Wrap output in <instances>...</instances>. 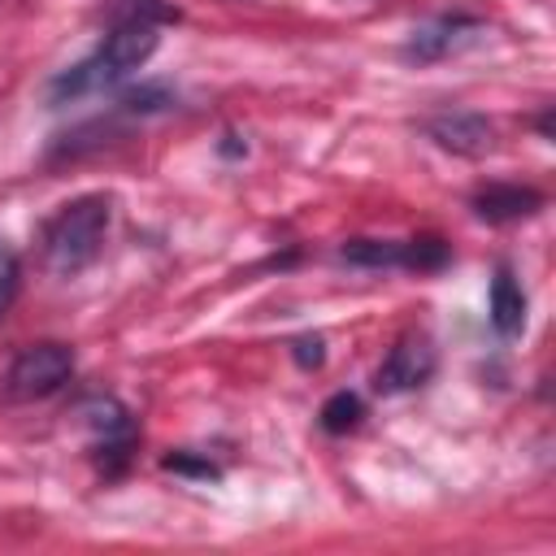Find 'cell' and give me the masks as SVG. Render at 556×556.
<instances>
[{
    "mask_svg": "<svg viewBox=\"0 0 556 556\" xmlns=\"http://www.w3.org/2000/svg\"><path fill=\"white\" fill-rule=\"evenodd\" d=\"M491 326L500 334H521V326H526V291L508 265H500L491 278Z\"/></svg>",
    "mask_w": 556,
    "mask_h": 556,
    "instance_id": "cell-8",
    "label": "cell"
},
{
    "mask_svg": "<svg viewBox=\"0 0 556 556\" xmlns=\"http://www.w3.org/2000/svg\"><path fill=\"white\" fill-rule=\"evenodd\" d=\"M543 208V195L530 191V187H486L473 195V213L482 222H517V217H530Z\"/></svg>",
    "mask_w": 556,
    "mask_h": 556,
    "instance_id": "cell-6",
    "label": "cell"
},
{
    "mask_svg": "<svg viewBox=\"0 0 556 556\" xmlns=\"http://www.w3.org/2000/svg\"><path fill=\"white\" fill-rule=\"evenodd\" d=\"M430 374H434V348H430L421 334H408V339H400V343L387 352V361H382L374 387H378L382 395H400V391L421 387Z\"/></svg>",
    "mask_w": 556,
    "mask_h": 556,
    "instance_id": "cell-4",
    "label": "cell"
},
{
    "mask_svg": "<svg viewBox=\"0 0 556 556\" xmlns=\"http://www.w3.org/2000/svg\"><path fill=\"white\" fill-rule=\"evenodd\" d=\"M361 395H352V391H334L326 404H321V426L330 430V434H348V430H356V421H361Z\"/></svg>",
    "mask_w": 556,
    "mask_h": 556,
    "instance_id": "cell-10",
    "label": "cell"
},
{
    "mask_svg": "<svg viewBox=\"0 0 556 556\" xmlns=\"http://www.w3.org/2000/svg\"><path fill=\"white\" fill-rule=\"evenodd\" d=\"M443 261H447V243L443 239H408L404 256H400V265H408V269H439Z\"/></svg>",
    "mask_w": 556,
    "mask_h": 556,
    "instance_id": "cell-11",
    "label": "cell"
},
{
    "mask_svg": "<svg viewBox=\"0 0 556 556\" xmlns=\"http://www.w3.org/2000/svg\"><path fill=\"white\" fill-rule=\"evenodd\" d=\"M122 104L135 109V113H156V109H165V104H174V100H169L165 87H139V91H130Z\"/></svg>",
    "mask_w": 556,
    "mask_h": 556,
    "instance_id": "cell-13",
    "label": "cell"
},
{
    "mask_svg": "<svg viewBox=\"0 0 556 556\" xmlns=\"http://www.w3.org/2000/svg\"><path fill=\"white\" fill-rule=\"evenodd\" d=\"M156 39L161 35H156V22L148 13H135V17L117 22L87 61H78L74 70H65L52 83V100H74V96H87V91L122 83L130 70H139L156 52Z\"/></svg>",
    "mask_w": 556,
    "mask_h": 556,
    "instance_id": "cell-1",
    "label": "cell"
},
{
    "mask_svg": "<svg viewBox=\"0 0 556 556\" xmlns=\"http://www.w3.org/2000/svg\"><path fill=\"white\" fill-rule=\"evenodd\" d=\"M465 30H478V22H473V17H465V13L439 17V22H430V26H417L404 52H408V56H417V61H434V56L452 52V48L465 39Z\"/></svg>",
    "mask_w": 556,
    "mask_h": 556,
    "instance_id": "cell-7",
    "label": "cell"
},
{
    "mask_svg": "<svg viewBox=\"0 0 556 556\" xmlns=\"http://www.w3.org/2000/svg\"><path fill=\"white\" fill-rule=\"evenodd\" d=\"M109 230V200L104 195H78L43 226V261L56 274H78L96 261Z\"/></svg>",
    "mask_w": 556,
    "mask_h": 556,
    "instance_id": "cell-2",
    "label": "cell"
},
{
    "mask_svg": "<svg viewBox=\"0 0 556 556\" xmlns=\"http://www.w3.org/2000/svg\"><path fill=\"white\" fill-rule=\"evenodd\" d=\"M339 256L352 261V265H400L404 243H391V239H348L339 248Z\"/></svg>",
    "mask_w": 556,
    "mask_h": 556,
    "instance_id": "cell-9",
    "label": "cell"
},
{
    "mask_svg": "<svg viewBox=\"0 0 556 556\" xmlns=\"http://www.w3.org/2000/svg\"><path fill=\"white\" fill-rule=\"evenodd\" d=\"M295 361H300L304 369H308V365H321V339H317V334H313V339H300V343H295Z\"/></svg>",
    "mask_w": 556,
    "mask_h": 556,
    "instance_id": "cell-14",
    "label": "cell"
},
{
    "mask_svg": "<svg viewBox=\"0 0 556 556\" xmlns=\"http://www.w3.org/2000/svg\"><path fill=\"white\" fill-rule=\"evenodd\" d=\"M17 282H22V265H17V252L0 239V313L13 304L17 295Z\"/></svg>",
    "mask_w": 556,
    "mask_h": 556,
    "instance_id": "cell-12",
    "label": "cell"
},
{
    "mask_svg": "<svg viewBox=\"0 0 556 556\" xmlns=\"http://www.w3.org/2000/svg\"><path fill=\"white\" fill-rule=\"evenodd\" d=\"M70 374H74V348H65V343H30L9 365L4 391H9V400H43Z\"/></svg>",
    "mask_w": 556,
    "mask_h": 556,
    "instance_id": "cell-3",
    "label": "cell"
},
{
    "mask_svg": "<svg viewBox=\"0 0 556 556\" xmlns=\"http://www.w3.org/2000/svg\"><path fill=\"white\" fill-rule=\"evenodd\" d=\"M426 130H430V139H434L439 148L460 152V156H478V152H486V148L495 143L491 122L478 117V113H443V117H434Z\"/></svg>",
    "mask_w": 556,
    "mask_h": 556,
    "instance_id": "cell-5",
    "label": "cell"
}]
</instances>
